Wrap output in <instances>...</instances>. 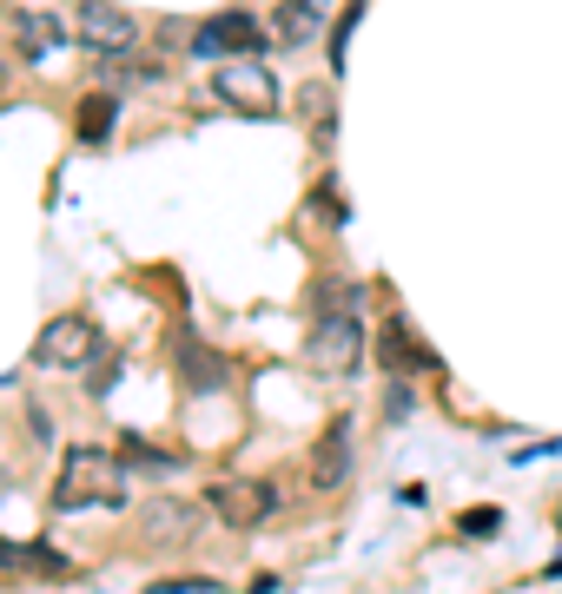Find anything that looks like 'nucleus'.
<instances>
[{
    "label": "nucleus",
    "instance_id": "obj_3",
    "mask_svg": "<svg viewBox=\"0 0 562 594\" xmlns=\"http://www.w3.org/2000/svg\"><path fill=\"white\" fill-rule=\"evenodd\" d=\"M34 357H40V364H53V370H79V364H93V357H100V330H93V317H79V311L47 317V324H40Z\"/></svg>",
    "mask_w": 562,
    "mask_h": 594
},
{
    "label": "nucleus",
    "instance_id": "obj_2",
    "mask_svg": "<svg viewBox=\"0 0 562 594\" xmlns=\"http://www.w3.org/2000/svg\"><path fill=\"white\" fill-rule=\"evenodd\" d=\"M212 93H218V106L246 113V119H278V79L259 60H225L212 73Z\"/></svg>",
    "mask_w": 562,
    "mask_h": 594
},
{
    "label": "nucleus",
    "instance_id": "obj_11",
    "mask_svg": "<svg viewBox=\"0 0 562 594\" xmlns=\"http://www.w3.org/2000/svg\"><path fill=\"white\" fill-rule=\"evenodd\" d=\"M317 34V0H285V8L272 14V40H285V47H304Z\"/></svg>",
    "mask_w": 562,
    "mask_h": 594
},
{
    "label": "nucleus",
    "instance_id": "obj_21",
    "mask_svg": "<svg viewBox=\"0 0 562 594\" xmlns=\"http://www.w3.org/2000/svg\"><path fill=\"white\" fill-rule=\"evenodd\" d=\"M542 581H562V555H555V561H549V568H542Z\"/></svg>",
    "mask_w": 562,
    "mask_h": 594
},
{
    "label": "nucleus",
    "instance_id": "obj_1",
    "mask_svg": "<svg viewBox=\"0 0 562 594\" xmlns=\"http://www.w3.org/2000/svg\"><path fill=\"white\" fill-rule=\"evenodd\" d=\"M53 508L79 516V508H126V463L113 450L73 443L60 456V482H53Z\"/></svg>",
    "mask_w": 562,
    "mask_h": 594
},
{
    "label": "nucleus",
    "instance_id": "obj_19",
    "mask_svg": "<svg viewBox=\"0 0 562 594\" xmlns=\"http://www.w3.org/2000/svg\"><path fill=\"white\" fill-rule=\"evenodd\" d=\"M317 212H325V218H345V205H338V186H332V179L317 186Z\"/></svg>",
    "mask_w": 562,
    "mask_h": 594
},
{
    "label": "nucleus",
    "instance_id": "obj_7",
    "mask_svg": "<svg viewBox=\"0 0 562 594\" xmlns=\"http://www.w3.org/2000/svg\"><path fill=\"white\" fill-rule=\"evenodd\" d=\"M205 502L218 508V522H232V529H265L278 516V489L272 482H218Z\"/></svg>",
    "mask_w": 562,
    "mask_h": 594
},
{
    "label": "nucleus",
    "instance_id": "obj_8",
    "mask_svg": "<svg viewBox=\"0 0 562 594\" xmlns=\"http://www.w3.org/2000/svg\"><path fill=\"white\" fill-rule=\"evenodd\" d=\"M351 469H358V456H351V416H338L332 430L317 437L304 482H311V489H345V482H351Z\"/></svg>",
    "mask_w": 562,
    "mask_h": 594
},
{
    "label": "nucleus",
    "instance_id": "obj_15",
    "mask_svg": "<svg viewBox=\"0 0 562 594\" xmlns=\"http://www.w3.org/2000/svg\"><path fill=\"white\" fill-rule=\"evenodd\" d=\"M146 594H218V581H205V574H166V581H152Z\"/></svg>",
    "mask_w": 562,
    "mask_h": 594
},
{
    "label": "nucleus",
    "instance_id": "obj_5",
    "mask_svg": "<svg viewBox=\"0 0 562 594\" xmlns=\"http://www.w3.org/2000/svg\"><path fill=\"white\" fill-rule=\"evenodd\" d=\"M265 40H272V34H265L252 14H212V21L192 27V53H199V60H225V53H232V60H259Z\"/></svg>",
    "mask_w": 562,
    "mask_h": 594
},
{
    "label": "nucleus",
    "instance_id": "obj_20",
    "mask_svg": "<svg viewBox=\"0 0 562 594\" xmlns=\"http://www.w3.org/2000/svg\"><path fill=\"white\" fill-rule=\"evenodd\" d=\"M555 450H562V443H529V450H516L510 463H542V456H555Z\"/></svg>",
    "mask_w": 562,
    "mask_h": 594
},
{
    "label": "nucleus",
    "instance_id": "obj_10",
    "mask_svg": "<svg viewBox=\"0 0 562 594\" xmlns=\"http://www.w3.org/2000/svg\"><path fill=\"white\" fill-rule=\"evenodd\" d=\"M179 377H186L192 390H205V396H212V390H225V377H232V370H225V357H218L212 344H186V351H179Z\"/></svg>",
    "mask_w": 562,
    "mask_h": 594
},
{
    "label": "nucleus",
    "instance_id": "obj_16",
    "mask_svg": "<svg viewBox=\"0 0 562 594\" xmlns=\"http://www.w3.org/2000/svg\"><path fill=\"white\" fill-rule=\"evenodd\" d=\"M107 126H113V100H87V113H79V139L93 146V139H100Z\"/></svg>",
    "mask_w": 562,
    "mask_h": 594
},
{
    "label": "nucleus",
    "instance_id": "obj_13",
    "mask_svg": "<svg viewBox=\"0 0 562 594\" xmlns=\"http://www.w3.org/2000/svg\"><path fill=\"white\" fill-rule=\"evenodd\" d=\"M14 27H21V53H27V60H47V53H53V47L66 40V34H60V21H53L47 8H40V14L27 8V14H21Z\"/></svg>",
    "mask_w": 562,
    "mask_h": 594
},
{
    "label": "nucleus",
    "instance_id": "obj_6",
    "mask_svg": "<svg viewBox=\"0 0 562 594\" xmlns=\"http://www.w3.org/2000/svg\"><path fill=\"white\" fill-rule=\"evenodd\" d=\"M358 351H364L358 311H325V317H311V364H317V370H351Z\"/></svg>",
    "mask_w": 562,
    "mask_h": 594
},
{
    "label": "nucleus",
    "instance_id": "obj_9",
    "mask_svg": "<svg viewBox=\"0 0 562 594\" xmlns=\"http://www.w3.org/2000/svg\"><path fill=\"white\" fill-rule=\"evenodd\" d=\"M377 357H384V370H390V377H404V370H437V351H424V344H417L404 317H390V324H384Z\"/></svg>",
    "mask_w": 562,
    "mask_h": 594
},
{
    "label": "nucleus",
    "instance_id": "obj_12",
    "mask_svg": "<svg viewBox=\"0 0 562 594\" xmlns=\"http://www.w3.org/2000/svg\"><path fill=\"white\" fill-rule=\"evenodd\" d=\"M0 568H34V574H66V555L47 542H0Z\"/></svg>",
    "mask_w": 562,
    "mask_h": 594
},
{
    "label": "nucleus",
    "instance_id": "obj_18",
    "mask_svg": "<svg viewBox=\"0 0 562 594\" xmlns=\"http://www.w3.org/2000/svg\"><path fill=\"white\" fill-rule=\"evenodd\" d=\"M411 409H417V390H411L404 377H397V383H390V396H384V416H390V422H404Z\"/></svg>",
    "mask_w": 562,
    "mask_h": 594
},
{
    "label": "nucleus",
    "instance_id": "obj_17",
    "mask_svg": "<svg viewBox=\"0 0 562 594\" xmlns=\"http://www.w3.org/2000/svg\"><path fill=\"white\" fill-rule=\"evenodd\" d=\"M457 529H463V535H470V542H490V535H497V529H503V516H497V508H476V516H463V522H457Z\"/></svg>",
    "mask_w": 562,
    "mask_h": 594
},
{
    "label": "nucleus",
    "instance_id": "obj_14",
    "mask_svg": "<svg viewBox=\"0 0 562 594\" xmlns=\"http://www.w3.org/2000/svg\"><path fill=\"white\" fill-rule=\"evenodd\" d=\"M120 463H126V476H133V469H146V476H173V469H179V456L146 450V443H126V456H120Z\"/></svg>",
    "mask_w": 562,
    "mask_h": 594
},
{
    "label": "nucleus",
    "instance_id": "obj_4",
    "mask_svg": "<svg viewBox=\"0 0 562 594\" xmlns=\"http://www.w3.org/2000/svg\"><path fill=\"white\" fill-rule=\"evenodd\" d=\"M73 27H79L73 40L87 47V53H100V60H126V53L139 47V21H133L126 8H113V0H87Z\"/></svg>",
    "mask_w": 562,
    "mask_h": 594
}]
</instances>
